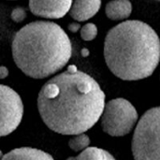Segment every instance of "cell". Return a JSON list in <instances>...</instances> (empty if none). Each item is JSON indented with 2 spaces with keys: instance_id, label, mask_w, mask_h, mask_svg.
Returning <instances> with one entry per match:
<instances>
[{
  "instance_id": "1",
  "label": "cell",
  "mask_w": 160,
  "mask_h": 160,
  "mask_svg": "<svg viewBox=\"0 0 160 160\" xmlns=\"http://www.w3.org/2000/svg\"><path fill=\"white\" fill-rule=\"evenodd\" d=\"M105 93L90 75L65 71L40 89L38 109L44 124L62 135H77L93 128L105 108Z\"/></svg>"
},
{
  "instance_id": "2",
  "label": "cell",
  "mask_w": 160,
  "mask_h": 160,
  "mask_svg": "<svg viewBox=\"0 0 160 160\" xmlns=\"http://www.w3.org/2000/svg\"><path fill=\"white\" fill-rule=\"evenodd\" d=\"M104 58L110 70L121 80L148 78L160 62L159 37L143 22L125 21L108 32Z\"/></svg>"
},
{
  "instance_id": "3",
  "label": "cell",
  "mask_w": 160,
  "mask_h": 160,
  "mask_svg": "<svg viewBox=\"0 0 160 160\" xmlns=\"http://www.w3.org/2000/svg\"><path fill=\"white\" fill-rule=\"evenodd\" d=\"M16 66L33 79H44L62 69L69 61L72 46L57 23L30 22L15 33L11 43Z\"/></svg>"
},
{
  "instance_id": "4",
  "label": "cell",
  "mask_w": 160,
  "mask_h": 160,
  "mask_svg": "<svg viewBox=\"0 0 160 160\" xmlns=\"http://www.w3.org/2000/svg\"><path fill=\"white\" fill-rule=\"evenodd\" d=\"M131 149L135 159H160V107L148 110L140 119Z\"/></svg>"
},
{
  "instance_id": "5",
  "label": "cell",
  "mask_w": 160,
  "mask_h": 160,
  "mask_svg": "<svg viewBox=\"0 0 160 160\" xmlns=\"http://www.w3.org/2000/svg\"><path fill=\"white\" fill-rule=\"evenodd\" d=\"M138 121L135 107L125 98L110 100L100 117L103 131L112 137H122L128 134Z\"/></svg>"
},
{
  "instance_id": "6",
  "label": "cell",
  "mask_w": 160,
  "mask_h": 160,
  "mask_svg": "<svg viewBox=\"0 0 160 160\" xmlns=\"http://www.w3.org/2000/svg\"><path fill=\"white\" fill-rule=\"evenodd\" d=\"M1 137L12 133L20 125L23 115V104L20 96L10 87L1 84Z\"/></svg>"
},
{
  "instance_id": "7",
  "label": "cell",
  "mask_w": 160,
  "mask_h": 160,
  "mask_svg": "<svg viewBox=\"0 0 160 160\" xmlns=\"http://www.w3.org/2000/svg\"><path fill=\"white\" fill-rule=\"evenodd\" d=\"M73 0H29L31 12L47 19H60L70 10Z\"/></svg>"
},
{
  "instance_id": "8",
  "label": "cell",
  "mask_w": 160,
  "mask_h": 160,
  "mask_svg": "<svg viewBox=\"0 0 160 160\" xmlns=\"http://www.w3.org/2000/svg\"><path fill=\"white\" fill-rule=\"evenodd\" d=\"M100 7L101 0H73L69 14L74 20L84 22L94 17Z\"/></svg>"
},
{
  "instance_id": "9",
  "label": "cell",
  "mask_w": 160,
  "mask_h": 160,
  "mask_svg": "<svg viewBox=\"0 0 160 160\" xmlns=\"http://www.w3.org/2000/svg\"><path fill=\"white\" fill-rule=\"evenodd\" d=\"M105 11L110 20L122 21L130 16L132 5L129 0H112L106 5Z\"/></svg>"
},
{
  "instance_id": "10",
  "label": "cell",
  "mask_w": 160,
  "mask_h": 160,
  "mask_svg": "<svg viewBox=\"0 0 160 160\" xmlns=\"http://www.w3.org/2000/svg\"><path fill=\"white\" fill-rule=\"evenodd\" d=\"M1 159H42L52 160L53 158L48 153L30 147H22L11 150L5 156H1Z\"/></svg>"
},
{
  "instance_id": "11",
  "label": "cell",
  "mask_w": 160,
  "mask_h": 160,
  "mask_svg": "<svg viewBox=\"0 0 160 160\" xmlns=\"http://www.w3.org/2000/svg\"><path fill=\"white\" fill-rule=\"evenodd\" d=\"M68 159L114 160V157L103 149L97 148V147H87L86 149L82 151L79 154V156L74 158H69Z\"/></svg>"
},
{
  "instance_id": "12",
  "label": "cell",
  "mask_w": 160,
  "mask_h": 160,
  "mask_svg": "<svg viewBox=\"0 0 160 160\" xmlns=\"http://www.w3.org/2000/svg\"><path fill=\"white\" fill-rule=\"evenodd\" d=\"M90 144V138L83 133L74 135L68 142L69 148L74 152H81L86 149Z\"/></svg>"
},
{
  "instance_id": "13",
  "label": "cell",
  "mask_w": 160,
  "mask_h": 160,
  "mask_svg": "<svg viewBox=\"0 0 160 160\" xmlns=\"http://www.w3.org/2000/svg\"><path fill=\"white\" fill-rule=\"evenodd\" d=\"M80 35H81V38L84 41H91L98 35V27L96 26V24H94L92 22L86 23L85 25H83L81 28Z\"/></svg>"
},
{
  "instance_id": "14",
  "label": "cell",
  "mask_w": 160,
  "mask_h": 160,
  "mask_svg": "<svg viewBox=\"0 0 160 160\" xmlns=\"http://www.w3.org/2000/svg\"><path fill=\"white\" fill-rule=\"evenodd\" d=\"M26 17V11L22 8H15L11 12V19L15 22H22Z\"/></svg>"
},
{
  "instance_id": "15",
  "label": "cell",
  "mask_w": 160,
  "mask_h": 160,
  "mask_svg": "<svg viewBox=\"0 0 160 160\" xmlns=\"http://www.w3.org/2000/svg\"><path fill=\"white\" fill-rule=\"evenodd\" d=\"M80 28H81V25L80 23H77V22H72L68 25V30L72 33L77 32L78 30H80Z\"/></svg>"
},
{
  "instance_id": "16",
  "label": "cell",
  "mask_w": 160,
  "mask_h": 160,
  "mask_svg": "<svg viewBox=\"0 0 160 160\" xmlns=\"http://www.w3.org/2000/svg\"><path fill=\"white\" fill-rule=\"evenodd\" d=\"M8 69L6 67H1L0 68V78L5 79L8 77Z\"/></svg>"
},
{
  "instance_id": "17",
  "label": "cell",
  "mask_w": 160,
  "mask_h": 160,
  "mask_svg": "<svg viewBox=\"0 0 160 160\" xmlns=\"http://www.w3.org/2000/svg\"><path fill=\"white\" fill-rule=\"evenodd\" d=\"M82 54L83 56H87V55L89 54V52H88V50H87V49H83V50L82 51Z\"/></svg>"
},
{
  "instance_id": "18",
  "label": "cell",
  "mask_w": 160,
  "mask_h": 160,
  "mask_svg": "<svg viewBox=\"0 0 160 160\" xmlns=\"http://www.w3.org/2000/svg\"><path fill=\"white\" fill-rule=\"evenodd\" d=\"M159 1H160V0H159Z\"/></svg>"
}]
</instances>
